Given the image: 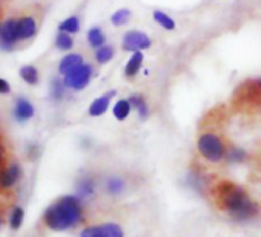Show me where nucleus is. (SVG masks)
Segmentation results:
<instances>
[{
    "label": "nucleus",
    "mask_w": 261,
    "mask_h": 237,
    "mask_svg": "<svg viewBox=\"0 0 261 237\" xmlns=\"http://www.w3.org/2000/svg\"><path fill=\"white\" fill-rule=\"evenodd\" d=\"M213 198L217 207L236 221H249L258 213V205L249 195L231 181H222L213 188Z\"/></svg>",
    "instance_id": "nucleus-1"
},
{
    "label": "nucleus",
    "mask_w": 261,
    "mask_h": 237,
    "mask_svg": "<svg viewBox=\"0 0 261 237\" xmlns=\"http://www.w3.org/2000/svg\"><path fill=\"white\" fill-rule=\"evenodd\" d=\"M84 219L83 202L78 196H64L52 204L43 215L46 227L52 231H66L80 225Z\"/></svg>",
    "instance_id": "nucleus-2"
},
{
    "label": "nucleus",
    "mask_w": 261,
    "mask_h": 237,
    "mask_svg": "<svg viewBox=\"0 0 261 237\" xmlns=\"http://www.w3.org/2000/svg\"><path fill=\"white\" fill-rule=\"evenodd\" d=\"M17 14V28H18V37L21 48L26 43H31L40 32L44 15H46V6L43 3H29L23 6Z\"/></svg>",
    "instance_id": "nucleus-3"
},
{
    "label": "nucleus",
    "mask_w": 261,
    "mask_h": 237,
    "mask_svg": "<svg viewBox=\"0 0 261 237\" xmlns=\"http://www.w3.org/2000/svg\"><path fill=\"white\" fill-rule=\"evenodd\" d=\"M197 150L210 162H220L226 155V146L223 139L214 132H205L199 136Z\"/></svg>",
    "instance_id": "nucleus-4"
},
{
    "label": "nucleus",
    "mask_w": 261,
    "mask_h": 237,
    "mask_svg": "<svg viewBox=\"0 0 261 237\" xmlns=\"http://www.w3.org/2000/svg\"><path fill=\"white\" fill-rule=\"evenodd\" d=\"M95 74V67L90 63H83L81 66H78L76 69H73L70 74L63 77V83L66 86V89L69 90H83L84 87L89 86V83L92 81Z\"/></svg>",
    "instance_id": "nucleus-5"
},
{
    "label": "nucleus",
    "mask_w": 261,
    "mask_h": 237,
    "mask_svg": "<svg viewBox=\"0 0 261 237\" xmlns=\"http://www.w3.org/2000/svg\"><path fill=\"white\" fill-rule=\"evenodd\" d=\"M21 48L20 37H18V28H17V14L12 12L8 15L3 21L2 34H0V49L11 52Z\"/></svg>",
    "instance_id": "nucleus-6"
},
{
    "label": "nucleus",
    "mask_w": 261,
    "mask_h": 237,
    "mask_svg": "<svg viewBox=\"0 0 261 237\" xmlns=\"http://www.w3.org/2000/svg\"><path fill=\"white\" fill-rule=\"evenodd\" d=\"M151 44V38L141 31H128L122 37V51L125 52H144Z\"/></svg>",
    "instance_id": "nucleus-7"
},
{
    "label": "nucleus",
    "mask_w": 261,
    "mask_h": 237,
    "mask_svg": "<svg viewBox=\"0 0 261 237\" xmlns=\"http://www.w3.org/2000/svg\"><path fill=\"white\" fill-rule=\"evenodd\" d=\"M80 237H124V230L115 222H107L84 228Z\"/></svg>",
    "instance_id": "nucleus-8"
},
{
    "label": "nucleus",
    "mask_w": 261,
    "mask_h": 237,
    "mask_svg": "<svg viewBox=\"0 0 261 237\" xmlns=\"http://www.w3.org/2000/svg\"><path fill=\"white\" fill-rule=\"evenodd\" d=\"M21 178V169L18 164H6L0 170V190H11L14 188Z\"/></svg>",
    "instance_id": "nucleus-9"
},
{
    "label": "nucleus",
    "mask_w": 261,
    "mask_h": 237,
    "mask_svg": "<svg viewBox=\"0 0 261 237\" xmlns=\"http://www.w3.org/2000/svg\"><path fill=\"white\" fill-rule=\"evenodd\" d=\"M83 63H84L83 54H80V52H69V54H66L60 60V63H58V74L64 77V75L70 74L73 69H76L78 66H81Z\"/></svg>",
    "instance_id": "nucleus-10"
},
{
    "label": "nucleus",
    "mask_w": 261,
    "mask_h": 237,
    "mask_svg": "<svg viewBox=\"0 0 261 237\" xmlns=\"http://www.w3.org/2000/svg\"><path fill=\"white\" fill-rule=\"evenodd\" d=\"M35 113V109L32 106V103L29 100H26L24 97H20L15 100L14 104V118L20 123H24L28 120H31Z\"/></svg>",
    "instance_id": "nucleus-11"
},
{
    "label": "nucleus",
    "mask_w": 261,
    "mask_h": 237,
    "mask_svg": "<svg viewBox=\"0 0 261 237\" xmlns=\"http://www.w3.org/2000/svg\"><path fill=\"white\" fill-rule=\"evenodd\" d=\"M115 95H116V92L115 90H110V92L98 97L96 100H93L92 104H90V107H89V115L90 116H101V115H104L107 112V109L110 106V101H112V98Z\"/></svg>",
    "instance_id": "nucleus-12"
},
{
    "label": "nucleus",
    "mask_w": 261,
    "mask_h": 237,
    "mask_svg": "<svg viewBox=\"0 0 261 237\" xmlns=\"http://www.w3.org/2000/svg\"><path fill=\"white\" fill-rule=\"evenodd\" d=\"M142 64H144V54L142 52H132V57L128 58V61L124 67V75L128 80H133L139 74Z\"/></svg>",
    "instance_id": "nucleus-13"
},
{
    "label": "nucleus",
    "mask_w": 261,
    "mask_h": 237,
    "mask_svg": "<svg viewBox=\"0 0 261 237\" xmlns=\"http://www.w3.org/2000/svg\"><path fill=\"white\" fill-rule=\"evenodd\" d=\"M95 190H96V184H95V179L92 176H84L80 182H78V187H76V192H78V198L81 201H89L95 196Z\"/></svg>",
    "instance_id": "nucleus-14"
},
{
    "label": "nucleus",
    "mask_w": 261,
    "mask_h": 237,
    "mask_svg": "<svg viewBox=\"0 0 261 237\" xmlns=\"http://www.w3.org/2000/svg\"><path fill=\"white\" fill-rule=\"evenodd\" d=\"M128 101L132 104V109H135L138 112V116L141 120H147L150 116V106H148V103H147L144 95L135 93V95L128 97Z\"/></svg>",
    "instance_id": "nucleus-15"
},
{
    "label": "nucleus",
    "mask_w": 261,
    "mask_h": 237,
    "mask_svg": "<svg viewBox=\"0 0 261 237\" xmlns=\"http://www.w3.org/2000/svg\"><path fill=\"white\" fill-rule=\"evenodd\" d=\"M87 43L92 49H98V48L107 44V37H106V32L102 31V28L92 26L87 31Z\"/></svg>",
    "instance_id": "nucleus-16"
},
{
    "label": "nucleus",
    "mask_w": 261,
    "mask_h": 237,
    "mask_svg": "<svg viewBox=\"0 0 261 237\" xmlns=\"http://www.w3.org/2000/svg\"><path fill=\"white\" fill-rule=\"evenodd\" d=\"M113 57H115V48L112 44H104V46L95 49V52H93V60L99 66L107 64L109 61L113 60Z\"/></svg>",
    "instance_id": "nucleus-17"
},
{
    "label": "nucleus",
    "mask_w": 261,
    "mask_h": 237,
    "mask_svg": "<svg viewBox=\"0 0 261 237\" xmlns=\"http://www.w3.org/2000/svg\"><path fill=\"white\" fill-rule=\"evenodd\" d=\"M54 46L55 49L58 51H63V52H69L73 49L75 46V40H73V35L70 34H66V32H57L55 38H54Z\"/></svg>",
    "instance_id": "nucleus-18"
},
{
    "label": "nucleus",
    "mask_w": 261,
    "mask_h": 237,
    "mask_svg": "<svg viewBox=\"0 0 261 237\" xmlns=\"http://www.w3.org/2000/svg\"><path fill=\"white\" fill-rule=\"evenodd\" d=\"M125 181L119 176H112L106 182V192L110 196H121L125 192Z\"/></svg>",
    "instance_id": "nucleus-19"
},
{
    "label": "nucleus",
    "mask_w": 261,
    "mask_h": 237,
    "mask_svg": "<svg viewBox=\"0 0 261 237\" xmlns=\"http://www.w3.org/2000/svg\"><path fill=\"white\" fill-rule=\"evenodd\" d=\"M132 104H130V101H128V98L125 100V98H122V100H119V101H116V104L113 106V116L118 120V121H124V120H127L128 116H130V113H132Z\"/></svg>",
    "instance_id": "nucleus-20"
},
{
    "label": "nucleus",
    "mask_w": 261,
    "mask_h": 237,
    "mask_svg": "<svg viewBox=\"0 0 261 237\" xmlns=\"http://www.w3.org/2000/svg\"><path fill=\"white\" fill-rule=\"evenodd\" d=\"M81 28V21H80V17L78 15H70L67 18H64L60 25H58V31L60 32H66V34H76Z\"/></svg>",
    "instance_id": "nucleus-21"
},
{
    "label": "nucleus",
    "mask_w": 261,
    "mask_h": 237,
    "mask_svg": "<svg viewBox=\"0 0 261 237\" xmlns=\"http://www.w3.org/2000/svg\"><path fill=\"white\" fill-rule=\"evenodd\" d=\"M20 77H21V80H23L26 84H29V86H35V84H38V81H40L38 69H37L35 66H32V64L23 66V67L20 69Z\"/></svg>",
    "instance_id": "nucleus-22"
},
{
    "label": "nucleus",
    "mask_w": 261,
    "mask_h": 237,
    "mask_svg": "<svg viewBox=\"0 0 261 237\" xmlns=\"http://www.w3.org/2000/svg\"><path fill=\"white\" fill-rule=\"evenodd\" d=\"M153 18H154V21L161 26V28H164L165 31H173V29H176V21L173 20V17H170L167 12H164V11H154L153 12Z\"/></svg>",
    "instance_id": "nucleus-23"
},
{
    "label": "nucleus",
    "mask_w": 261,
    "mask_h": 237,
    "mask_svg": "<svg viewBox=\"0 0 261 237\" xmlns=\"http://www.w3.org/2000/svg\"><path fill=\"white\" fill-rule=\"evenodd\" d=\"M225 158H226V161L231 162V164H240V162L246 161L248 153H246V150H243L242 147H229V149H226Z\"/></svg>",
    "instance_id": "nucleus-24"
},
{
    "label": "nucleus",
    "mask_w": 261,
    "mask_h": 237,
    "mask_svg": "<svg viewBox=\"0 0 261 237\" xmlns=\"http://www.w3.org/2000/svg\"><path fill=\"white\" fill-rule=\"evenodd\" d=\"M66 86H64V83H63V80H60V78H54L52 81H50V97L55 100V101H61L63 100V97H64V93H66Z\"/></svg>",
    "instance_id": "nucleus-25"
},
{
    "label": "nucleus",
    "mask_w": 261,
    "mask_h": 237,
    "mask_svg": "<svg viewBox=\"0 0 261 237\" xmlns=\"http://www.w3.org/2000/svg\"><path fill=\"white\" fill-rule=\"evenodd\" d=\"M23 221H24V211L21 207H14L11 210V215H9V227L12 230H18L21 225H23Z\"/></svg>",
    "instance_id": "nucleus-26"
},
{
    "label": "nucleus",
    "mask_w": 261,
    "mask_h": 237,
    "mask_svg": "<svg viewBox=\"0 0 261 237\" xmlns=\"http://www.w3.org/2000/svg\"><path fill=\"white\" fill-rule=\"evenodd\" d=\"M130 18H132V12L128 9H118L116 12L112 14L110 21L115 26H125L130 21Z\"/></svg>",
    "instance_id": "nucleus-27"
},
{
    "label": "nucleus",
    "mask_w": 261,
    "mask_h": 237,
    "mask_svg": "<svg viewBox=\"0 0 261 237\" xmlns=\"http://www.w3.org/2000/svg\"><path fill=\"white\" fill-rule=\"evenodd\" d=\"M6 161H8V152H6L5 144L0 139V170L6 165Z\"/></svg>",
    "instance_id": "nucleus-28"
},
{
    "label": "nucleus",
    "mask_w": 261,
    "mask_h": 237,
    "mask_svg": "<svg viewBox=\"0 0 261 237\" xmlns=\"http://www.w3.org/2000/svg\"><path fill=\"white\" fill-rule=\"evenodd\" d=\"M9 92H11L9 83H8L6 80L0 78V95H6V93H9Z\"/></svg>",
    "instance_id": "nucleus-29"
},
{
    "label": "nucleus",
    "mask_w": 261,
    "mask_h": 237,
    "mask_svg": "<svg viewBox=\"0 0 261 237\" xmlns=\"http://www.w3.org/2000/svg\"><path fill=\"white\" fill-rule=\"evenodd\" d=\"M5 2H0V34H2V28H3V21H5Z\"/></svg>",
    "instance_id": "nucleus-30"
},
{
    "label": "nucleus",
    "mask_w": 261,
    "mask_h": 237,
    "mask_svg": "<svg viewBox=\"0 0 261 237\" xmlns=\"http://www.w3.org/2000/svg\"><path fill=\"white\" fill-rule=\"evenodd\" d=\"M2 224H3V215H2V211H0V227H2Z\"/></svg>",
    "instance_id": "nucleus-31"
},
{
    "label": "nucleus",
    "mask_w": 261,
    "mask_h": 237,
    "mask_svg": "<svg viewBox=\"0 0 261 237\" xmlns=\"http://www.w3.org/2000/svg\"><path fill=\"white\" fill-rule=\"evenodd\" d=\"M0 2H8V0H0Z\"/></svg>",
    "instance_id": "nucleus-32"
}]
</instances>
